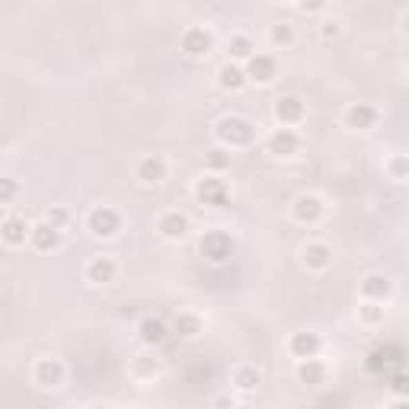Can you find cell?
Returning a JSON list of instances; mask_svg holds the SVG:
<instances>
[{
    "mask_svg": "<svg viewBox=\"0 0 409 409\" xmlns=\"http://www.w3.org/2000/svg\"><path fill=\"white\" fill-rule=\"evenodd\" d=\"M234 383L240 387V390H252V387L259 383V371H256V368H240L237 377H234Z\"/></svg>",
    "mask_w": 409,
    "mask_h": 409,
    "instance_id": "25",
    "label": "cell"
},
{
    "mask_svg": "<svg viewBox=\"0 0 409 409\" xmlns=\"http://www.w3.org/2000/svg\"><path fill=\"white\" fill-rule=\"evenodd\" d=\"M323 377H326V368H323L320 361H314V358H301L297 381L307 383V387H314V383H323Z\"/></svg>",
    "mask_w": 409,
    "mask_h": 409,
    "instance_id": "20",
    "label": "cell"
},
{
    "mask_svg": "<svg viewBox=\"0 0 409 409\" xmlns=\"http://www.w3.org/2000/svg\"><path fill=\"white\" fill-rule=\"evenodd\" d=\"M339 35V23H323V39H336Z\"/></svg>",
    "mask_w": 409,
    "mask_h": 409,
    "instance_id": "35",
    "label": "cell"
},
{
    "mask_svg": "<svg viewBox=\"0 0 409 409\" xmlns=\"http://www.w3.org/2000/svg\"><path fill=\"white\" fill-rule=\"evenodd\" d=\"M176 332H179L183 339H192V336L199 332V320H195L192 314H183L179 320H176Z\"/></svg>",
    "mask_w": 409,
    "mask_h": 409,
    "instance_id": "27",
    "label": "cell"
},
{
    "mask_svg": "<svg viewBox=\"0 0 409 409\" xmlns=\"http://www.w3.org/2000/svg\"><path fill=\"white\" fill-rule=\"evenodd\" d=\"M227 163H230V157H227L224 150H211V154H208V166H211V170H224Z\"/></svg>",
    "mask_w": 409,
    "mask_h": 409,
    "instance_id": "32",
    "label": "cell"
},
{
    "mask_svg": "<svg viewBox=\"0 0 409 409\" xmlns=\"http://www.w3.org/2000/svg\"><path fill=\"white\" fill-rule=\"evenodd\" d=\"M301 7H304L307 13H317V10L326 7V0H301Z\"/></svg>",
    "mask_w": 409,
    "mask_h": 409,
    "instance_id": "33",
    "label": "cell"
},
{
    "mask_svg": "<svg viewBox=\"0 0 409 409\" xmlns=\"http://www.w3.org/2000/svg\"><path fill=\"white\" fill-rule=\"evenodd\" d=\"M375 122H377V109H375V106L355 103V106H348V109H346V125H348V128L365 131V128H371Z\"/></svg>",
    "mask_w": 409,
    "mask_h": 409,
    "instance_id": "10",
    "label": "cell"
},
{
    "mask_svg": "<svg viewBox=\"0 0 409 409\" xmlns=\"http://www.w3.org/2000/svg\"><path fill=\"white\" fill-rule=\"evenodd\" d=\"M390 176L393 179H406L409 176V160L406 157H393L390 160Z\"/></svg>",
    "mask_w": 409,
    "mask_h": 409,
    "instance_id": "28",
    "label": "cell"
},
{
    "mask_svg": "<svg viewBox=\"0 0 409 409\" xmlns=\"http://www.w3.org/2000/svg\"><path fill=\"white\" fill-rule=\"evenodd\" d=\"M390 387H393V390H400V393H409V375H406V371H393V375H390Z\"/></svg>",
    "mask_w": 409,
    "mask_h": 409,
    "instance_id": "31",
    "label": "cell"
},
{
    "mask_svg": "<svg viewBox=\"0 0 409 409\" xmlns=\"http://www.w3.org/2000/svg\"><path fill=\"white\" fill-rule=\"evenodd\" d=\"M275 74H279V64H275V58H269V54H252L250 61H246V77H250L252 83H272Z\"/></svg>",
    "mask_w": 409,
    "mask_h": 409,
    "instance_id": "5",
    "label": "cell"
},
{
    "mask_svg": "<svg viewBox=\"0 0 409 409\" xmlns=\"http://www.w3.org/2000/svg\"><path fill=\"white\" fill-rule=\"evenodd\" d=\"M291 215H295V221H301V224H317V221L323 218V201L317 199V195H301V199L295 201Z\"/></svg>",
    "mask_w": 409,
    "mask_h": 409,
    "instance_id": "7",
    "label": "cell"
},
{
    "mask_svg": "<svg viewBox=\"0 0 409 409\" xmlns=\"http://www.w3.org/2000/svg\"><path fill=\"white\" fill-rule=\"evenodd\" d=\"M87 279L93 281V285H109V281L115 279V262L106 259V256H96L87 266Z\"/></svg>",
    "mask_w": 409,
    "mask_h": 409,
    "instance_id": "17",
    "label": "cell"
},
{
    "mask_svg": "<svg viewBox=\"0 0 409 409\" xmlns=\"http://www.w3.org/2000/svg\"><path fill=\"white\" fill-rule=\"evenodd\" d=\"M13 195H17V183H13V179H3V201H13Z\"/></svg>",
    "mask_w": 409,
    "mask_h": 409,
    "instance_id": "34",
    "label": "cell"
},
{
    "mask_svg": "<svg viewBox=\"0 0 409 409\" xmlns=\"http://www.w3.org/2000/svg\"><path fill=\"white\" fill-rule=\"evenodd\" d=\"M195 195H199L201 205H211V208H224L227 199H230V192H227V186L221 183V179H215V176H208V179H201L199 189H195Z\"/></svg>",
    "mask_w": 409,
    "mask_h": 409,
    "instance_id": "4",
    "label": "cell"
},
{
    "mask_svg": "<svg viewBox=\"0 0 409 409\" xmlns=\"http://www.w3.org/2000/svg\"><path fill=\"white\" fill-rule=\"evenodd\" d=\"M183 52L192 58H205L211 52V32L201 26H192L183 32Z\"/></svg>",
    "mask_w": 409,
    "mask_h": 409,
    "instance_id": "6",
    "label": "cell"
},
{
    "mask_svg": "<svg viewBox=\"0 0 409 409\" xmlns=\"http://www.w3.org/2000/svg\"><path fill=\"white\" fill-rule=\"evenodd\" d=\"M141 339L148 342V346H160V342H166V336H170V326H166L160 317H144L138 326Z\"/></svg>",
    "mask_w": 409,
    "mask_h": 409,
    "instance_id": "12",
    "label": "cell"
},
{
    "mask_svg": "<svg viewBox=\"0 0 409 409\" xmlns=\"http://www.w3.org/2000/svg\"><path fill=\"white\" fill-rule=\"evenodd\" d=\"M403 358H400V348H381V352H375V355L368 358V368L371 371H400Z\"/></svg>",
    "mask_w": 409,
    "mask_h": 409,
    "instance_id": "15",
    "label": "cell"
},
{
    "mask_svg": "<svg viewBox=\"0 0 409 409\" xmlns=\"http://www.w3.org/2000/svg\"><path fill=\"white\" fill-rule=\"evenodd\" d=\"M199 250L208 262L221 266V262H227L230 256H234V240H230V234H224V230H208V234L201 237Z\"/></svg>",
    "mask_w": 409,
    "mask_h": 409,
    "instance_id": "2",
    "label": "cell"
},
{
    "mask_svg": "<svg viewBox=\"0 0 409 409\" xmlns=\"http://www.w3.org/2000/svg\"><path fill=\"white\" fill-rule=\"evenodd\" d=\"M87 227L93 237H115L119 227H122V218L112 208H93L87 218Z\"/></svg>",
    "mask_w": 409,
    "mask_h": 409,
    "instance_id": "3",
    "label": "cell"
},
{
    "mask_svg": "<svg viewBox=\"0 0 409 409\" xmlns=\"http://www.w3.org/2000/svg\"><path fill=\"white\" fill-rule=\"evenodd\" d=\"M266 148H269V154H275V157H291L297 150V134L291 128L272 131L269 141H266Z\"/></svg>",
    "mask_w": 409,
    "mask_h": 409,
    "instance_id": "9",
    "label": "cell"
},
{
    "mask_svg": "<svg viewBox=\"0 0 409 409\" xmlns=\"http://www.w3.org/2000/svg\"><path fill=\"white\" fill-rule=\"evenodd\" d=\"M29 237H32V246L35 250H42V252H52V250H58V243H61V230L54 224H35L32 230H29Z\"/></svg>",
    "mask_w": 409,
    "mask_h": 409,
    "instance_id": "8",
    "label": "cell"
},
{
    "mask_svg": "<svg viewBox=\"0 0 409 409\" xmlns=\"http://www.w3.org/2000/svg\"><path fill=\"white\" fill-rule=\"evenodd\" d=\"M252 134H256V128L243 115H224L218 122V138L224 141L227 148H246L252 141Z\"/></svg>",
    "mask_w": 409,
    "mask_h": 409,
    "instance_id": "1",
    "label": "cell"
},
{
    "mask_svg": "<svg viewBox=\"0 0 409 409\" xmlns=\"http://www.w3.org/2000/svg\"><path fill=\"white\" fill-rule=\"evenodd\" d=\"M157 230L166 240H183V237L189 234V218L179 215V211H170V215H163V218L157 221Z\"/></svg>",
    "mask_w": 409,
    "mask_h": 409,
    "instance_id": "11",
    "label": "cell"
},
{
    "mask_svg": "<svg viewBox=\"0 0 409 409\" xmlns=\"http://www.w3.org/2000/svg\"><path fill=\"white\" fill-rule=\"evenodd\" d=\"M288 348H291L295 358H317V352H320V336H317V332H295Z\"/></svg>",
    "mask_w": 409,
    "mask_h": 409,
    "instance_id": "13",
    "label": "cell"
},
{
    "mask_svg": "<svg viewBox=\"0 0 409 409\" xmlns=\"http://www.w3.org/2000/svg\"><path fill=\"white\" fill-rule=\"evenodd\" d=\"M275 115H279V122H285V125L301 122V119H304V103H301L297 96H281L279 103H275Z\"/></svg>",
    "mask_w": 409,
    "mask_h": 409,
    "instance_id": "16",
    "label": "cell"
},
{
    "mask_svg": "<svg viewBox=\"0 0 409 409\" xmlns=\"http://www.w3.org/2000/svg\"><path fill=\"white\" fill-rule=\"evenodd\" d=\"M45 221H48V224H54V227H58V230H61V227L70 221V215H68V211H64V208H52V211H48V215H45Z\"/></svg>",
    "mask_w": 409,
    "mask_h": 409,
    "instance_id": "30",
    "label": "cell"
},
{
    "mask_svg": "<svg viewBox=\"0 0 409 409\" xmlns=\"http://www.w3.org/2000/svg\"><path fill=\"white\" fill-rule=\"evenodd\" d=\"M361 295H365L368 301H383V297L390 295V279H387V275H368V279L361 281Z\"/></svg>",
    "mask_w": 409,
    "mask_h": 409,
    "instance_id": "19",
    "label": "cell"
},
{
    "mask_svg": "<svg viewBox=\"0 0 409 409\" xmlns=\"http://www.w3.org/2000/svg\"><path fill=\"white\" fill-rule=\"evenodd\" d=\"M272 42H275V45H291V42H295V32H291L288 26H275V29H272Z\"/></svg>",
    "mask_w": 409,
    "mask_h": 409,
    "instance_id": "29",
    "label": "cell"
},
{
    "mask_svg": "<svg viewBox=\"0 0 409 409\" xmlns=\"http://www.w3.org/2000/svg\"><path fill=\"white\" fill-rule=\"evenodd\" d=\"M358 314H361V323H368V326H377V323L383 320V307H377V301H368V304L361 307Z\"/></svg>",
    "mask_w": 409,
    "mask_h": 409,
    "instance_id": "26",
    "label": "cell"
},
{
    "mask_svg": "<svg viewBox=\"0 0 409 409\" xmlns=\"http://www.w3.org/2000/svg\"><path fill=\"white\" fill-rule=\"evenodd\" d=\"M304 262H307V269H326L332 262V250L326 243H310L304 250Z\"/></svg>",
    "mask_w": 409,
    "mask_h": 409,
    "instance_id": "21",
    "label": "cell"
},
{
    "mask_svg": "<svg viewBox=\"0 0 409 409\" xmlns=\"http://www.w3.org/2000/svg\"><path fill=\"white\" fill-rule=\"evenodd\" d=\"M64 377V368L54 361V358H42L39 365H35V383L39 387H58Z\"/></svg>",
    "mask_w": 409,
    "mask_h": 409,
    "instance_id": "14",
    "label": "cell"
},
{
    "mask_svg": "<svg viewBox=\"0 0 409 409\" xmlns=\"http://www.w3.org/2000/svg\"><path fill=\"white\" fill-rule=\"evenodd\" d=\"M26 221L23 218H7L3 221V240H7L10 246H19V243H26Z\"/></svg>",
    "mask_w": 409,
    "mask_h": 409,
    "instance_id": "23",
    "label": "cell"
},
{
    "mask_svg": "<svg viewBox=\"0 0 409 409\" xmlns=\"http://www.w3.org/2000/svg\"><path fill=\"white\" fill-rule=\"evenodd\" d=\"M163 176H166V163L160 157H148V160H141L138 163V179L141 183L154 186V183H160Z\"/></svg>",
    "mask_w": 409,
    "mask_h": 409,
    "instance_id": "18",
    "label": "cell"
},
{
    "mask_svg": "<svg viewBox=\"0 0 409 409\" xmlns=\"http://www.w3.org/2000/svg\"><path fill=\"white\" fill-rule=\"evenodd\" d=\"M218 80H221V87H224V90L237 93V90H243V83L250 77H246V70H240L237 64H224V68H221V74H218Z\"/></svg>",
    "mask_w": 409,
    "mask_h": 409,
    "instance_id": "22",
    "label": "cell"
},
{
    "mask_svg": "<svg viewBox=\"0 0 409 409\" xmlns=\"http://www.w3.org/2000/svg\"><path fill=\"white\" fill-rule=\"evenodd\" d=\"M227 54L234 58V61H250L252 58V42L246 35H234L230 42H227Z\"/></svg>",
    "mask_w": 409,
    "mask_h": 409,
    "instance_id": "24",
    "label": "cell"
},
{
    "mask_svg": "<svg viewBox=\"0 0 409 409\" xmlns=\"http://www.w3.org/2000/svg\"><path fill=\"white\" fill-rule=\"evenodd\" d=\"M281 3H291V0H281Z\"/></svg>",
    "mask_w": 409,
    "mask_h": 409,
    "instance_id": "36",
    "label": "cell"
}]
</instances>
